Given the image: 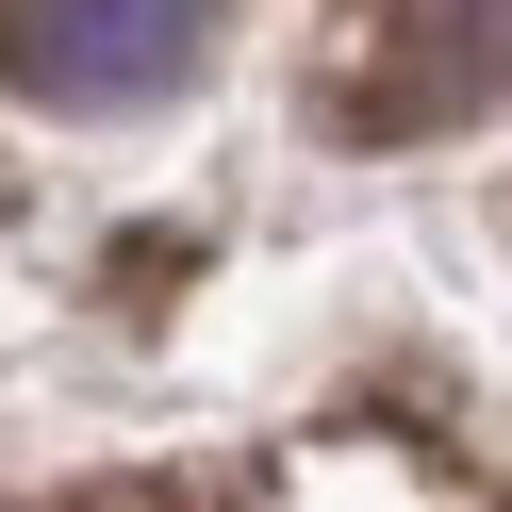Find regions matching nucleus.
<instances>
[{
    "mask_svg": "<svg viewBox=\"0 0 512 512\" xmlns=\"http://www.w3.org/2000/svg\"><path fill=\"white\" fill-rule=\"evenodd\" d=\"M199 50V0H0V67L50 100H149Z\"/></svg>",
    "mask_w": 512,
    "mask_h": 512,
    "instance_id": "1",
    "label": "nucleus"
},
{
    "mask_svg": "<svg viewBox=\"0 0 512 512\" xmlns=\"http://www.w3.org/2000/svg\"><path fill=\"white\" fill-rule=\"evenodd\" d=\"M479 100H512V0H397V50L347 83L364 133H446Z\"/></svg>",
    "mask_w": 512,
    "mask_h": 512,
    "instance_id": "2",
    "label": "nucleus"
},
{
    "mask_svg": "<svg viewBox=\"0 0 512 512\" xmlns=\"http://www.w3.org/2000/svg\"><path fill=\"white\" fill-rule=\"evenodd\" d=\"M67 512H199L182 479H100V496H67Z\"/></svg>",
    "mask_w": 512,
    "mask_h": 512,
    "instance_id": "3",
    "label": "nucleus"
}]
</instances>
